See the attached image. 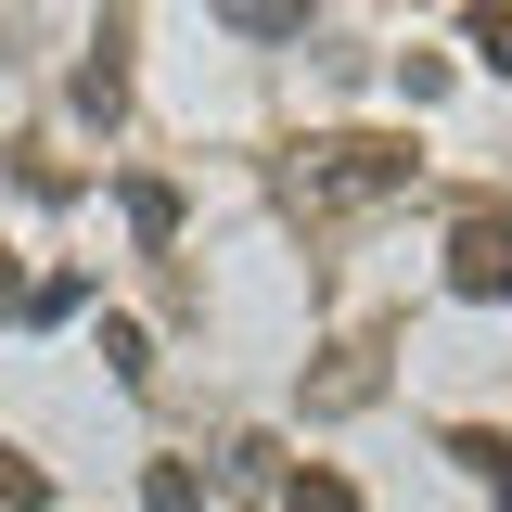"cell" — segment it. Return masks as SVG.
I'll use <instances>...</instances> for the list:
<instances>
[{"label":"cell","instance_id":"6da1fadb","mask_svg":"<svg viewBox=\"0 0 512 512\" xmlns=\"http://www.w3.org/2000/svg\"><path fill=\"white\" fill-rule=\"evenodd\" d=\"M295 192L308 205H384V192H410V141H308Z\"/></svg>","mask_w":512,"mask_h":512},{"label":"cell","instance_id":"7a4b0ae2","mask_svg":"<svg viewBox=\"0 0 512 512\" xmlns=\"http://www.w3.org/2000/svg\"><path fill=\"white\" fill-rule=\"evenodd\" d=\"M448 282H461V295H512V218L500 205H474V218L448 231Z\"/></svg>","mask_w":512,"mask_h":512},{"label":"cell","instance_id":"3957f363","mask_svg":"<svg viewBox=\"0 0 512 512\" xmlns=\"http://www.w3.org/2000/svg\"><path fill=\"white\" fill-rule=\"evenodd\" d=\"M231 39H308V0H205Z\"/></svg>","mask_w":512,"mask_h":512},{"label":"cell","instance_id":"277c9868","mask_svg":"<svg viewBox=\"0 0 512 512\" xmlns=\"http://www.w3.org/2000/svg\"><path fill=\"white\" fill-rule=\"evenodd\" d=\"M141 512H205V474H192V461H154V474H141Z\"/></svg>","mask_w":512,"mask_h":512},{"label":"cell","instance_id":"5b68a950","mask_svg":"<svg viewBox=\"0 0 512 512\" xmlns=\"http://www.w3.org/2000/svg\"><path fill=\"white\" fill-rule=\"evenodd\" d=\"M282 512H359V487H346V474H295V500Z\"/></svg>","mask_w":512,"mask_h":512},{"label":"cell","instance_id":"8992f818","mask_svg":"<svg viewBox=\"0 0 512 512\" xmlns=\"http://www.w3.org/2000/svg\"><path fill=\"white\" fill-rule=\"evenodd\" d=\"M474 52H487V64H500V77H512V13H500V0L474 13Z\"/></svg>","mask_w":512,"mask_h":512}]
</instances>
